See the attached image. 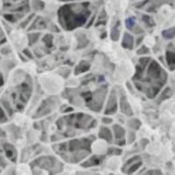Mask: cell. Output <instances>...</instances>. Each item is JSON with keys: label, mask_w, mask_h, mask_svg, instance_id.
<instances>
[{"label": "cell", "mask_w": 175, "mask_h": 175, "mask_svg": "<svg viewBox=\"0 0 175 175\" xmlns=\"http://www.w3.org/2000/svg\"><path fill=\"white\" fill-rule=\"evenodd\" d=\"M135 45H136V41H135L134 35L130 34L129 32H125L122 40V47L125 49L131 51V49H134Z\"/></svg>", "instance_id": "cell-6"}, {"label": "cell", "mask_w": 175, "mask_h": 175, "mask_svg": "<svg viewBox=\"0 0 175 175\" xmlns=\"http://www.w3.org/2000/svg\"><path fill=\"white\" fill-rule=\"evenodd\" d=\"M149 51H150V49L148 48L147 46L142 45V46H139V48H138V51H137V54L140 55V56H143L146 54H149Z\"/></svg>", "instance_id": "cell-23"}, {"label": "cell", "mask_w": 175, "mask_h": 175, "mask_svg": "<svg viewBox=\"0 0 175 175\" xmlns=\"http://www.w3.org/2000/svg\"><path fill=\"white\" fill-rule=\"evenodd\" d=\"M107 22V15L105 13L104 10H102L101 12L99 13V17H97V20L95 25H101V24H105Z\"/></svg>", "instance_id": "cell-17"}, {"label": "cell", "mask_w": 175, "mask_h": 175, "mask_svg": "<svg viewBox=\"0 0 175 175\" xmlns=\"http://www.w3.org/2000/svg\"><path fill=\"white\" fill-rule=\"evenodd\" d=\"M119 25H120V22L117 21V24H115L112 28V31H111V40L113 42H117L119 40V36H120V29H119Z\"/></svg>", "instance_id": "cell-12"}, {"label": "cell", "mask_w": 175, "mask_h": 175, "mask_svg": "<svg viewBox=\"0 0 175 175\" xmlns=\"http://www.w3.org/2000/svg\"><path fill=\"white\" fill-rule=\"evenodd\" d=\"M91 65H90L89 61L86 60H82L78 63V66L76 67V70H74V74H84L86 71L89 70Z\"/></svg>", "instance_id": "cell-10"}, {"label": "cell", "mask_w": 175, "mask_h": 175, "mask_svg": "<svg viewBox=\"0 0 175 175\" xmlns=\"http://www.w3.org/2000/svg\"><path fill=\"white\" fill-rule=\"evenodd\" d=\"M114 132H115V136H116L117 139H120V138H123L125 136V130L124 128H122V127L119 126V125H115L114 127Z\"/></svg>", "instance_id": "cell-19"}, {"label": "cell", "mask_w": 175, "mask_h": 175, "mask_svg": "<svg viewBox=\"0 0 175 175\" xmlns=\"http://www.w3.org/2000/svg\"><path fill=\"white\" fill-rule=\"evenodd\" d=\"M90 145H91V141L88 139H74L72 141L68 142V143H65V145L60 146V149L63 150H69V151H78V150L84 149L86 151L90 150Z\"/></svg>", "instance_id": "cell-5"}, {"label": "cell", "mask_w": 175, "mask_h": 175, "mask_svg": "<svg viewBox=\"0 0 175 175\" xmlns=\"http://www.w3.org/2000/svg\"><path fill=\"white\" fill-rule=\"evenodd\" d=\"M152 60V59L150 58V57H145V56H142L141 58L139 59V66H141L142 68L145 69L146 67H148V65L150 63V61Z\"/></svg>", "instance_id": "cell-21"}, {"label": "cell", "mask_w": 175, "mask_h": 175, "mask_svg": "<svg viewBox=\"0 0 175 175\" xmlns=\"http://www.w3.org/2000/svg\"><path fill=\"white\" fill-rule=\"evenodd\" d=\"M162 37L164 38V40H169V41L173 40V38L175 37V26L170 28V29H166V30L163 31Z\"/></svg>", "instance_id": "cell-14"}, {"label": "cell", "mask_w": 175, "mask_h": 175, "mask_svg": "<svg viewBox=\"0 0 175 175\" xmlns=\"http://www.w3.org/2000/svg\"><path fill=\"white\" fill-rule=\"evenodd\" d=\"M117 109V99L116 95H115V92L113 91L109 95L108 100H107V105H106V109H105V114L106 115H112L116 112Z\"/></svg>", "instance_id": "cell-7"}, {"label": "cell", "mask_w": 175, "mask_h": 175, "mask_svg": "<svg viewBox=\"0 0 175 175\" xmlns=\"http://www.w3.org/2000/svg\"><path fill=\"white\" fill-rule=\"evenodd\" d=\"M148 1H149V0H145V1H142V3H135L134 7H135V8H137V9H141L142 7H145L146 3H147Z\"/></svg>", "instance_id": "cell-26"}, {"label": "cell", "mask_w": 175, "mask_h": 175, "mask_svg": "<svg viewBox=\"0 0 175 175\" xmlns=\"http://www.w3.org/2000/svg\"><path fill=\"white\" fill-rule=\"evenodd\" d=\"M100 137L105 139L108 142L112 141V134H111L108 128H105V127H102L101 130H100Z\"/></svg>", "instance_id": "cell-15"}, {"label": "cell", "mask_w": 175, "mask_h": 175, "mask_svg": "<svg viewBox=\"0 0 175 175\" xmlns=\"http://www.w3.org/2000/svg\"><path fill=\"white\" fill-rule=\"evenodd\" d=\"M131 31L134 32V33H136V34H141L142 32H143V30H142V29H140V26H138L137 24L135 25V28L132 29Z\"/></svg>", "instance_id": "cell-25"}, {"label": "cell", "mask_w": 175, "mask_h": 175, "mask_svg": "<svg viewBox=\"0 0 175 175\" xmlns=\"http://www.w3.org/2000/svg\"><path fill=\"white\" fill-rule=\"evenodd\" d=\"M129 126L134 127L135 129H137V128H139V126H140V122L138 119H132L131 122H129Z\"/></svg>", "instance_id": "cell-24"}, {"label": "cell", "mask_w": 175, "mask_h": 175, "mask_svg": "<svg viewBox=\"0 0 175 175\" xmlns=\"http://www.w3.org/2000/svg\"><path fill=\"white\" fill-rule=\"evenodd\" d=\"M103 122H104V123H111V122H112V119H109V118H103Z\"/></svg>", "instance_id": "cell-30"}, {"label": "cell", "mask_w": 175, "mask_h": 175, "mask_svg": "<svg viewBox=\"0 0 175 175\" xmlns=\"http://www.w3.org/2000/svg\"><path fill=\"white\" fill-rule=\"evenodd\" d=\"M6 120V115H5V112H3L1 107H0V122H5Z\"/></svg>", "instance_id": "cell-27"}, {"label": "cell", "mask_w": 175, "mask_h": 175, "mask_svg": "<svg viewBox=\"0 0 175 175\" xmlns=\"http://www.w3.org/2000/svg\"><path fill=\"white\" fill-rule=\"evenodd\" d=\"M143 38H145V36H143V35L139 36V38H138V41L136 42V46H141V45H140V43H141V41H143Z\"/></svg>", "instance_id": "cell-29"}, {"label": "cell", "mask_w": 175, "mask_h": 175, "mask_svg": "<svg viewBox=\"0 0 175 175\" xmlns=\"http://www.w3.org/2000/svg\"><path fill=\"white\" fill-rule=\"evenodd\" d=\"M65 119L71 126L76 127V128H82V127H89L90 122L92 120V117L86 116L84 114H74Z\"/></svg>", "instance_id": "cell-3"}, {"label": "cell", "mask_w": 175, "mask_h": 175, "mask_svg": "<svg viewBox=\"0 0 175 175\" xmlns=\"http://www.w3.org/2000/svg\"><path fill=\"white\" fill-rule=\"evenodd\" d=\"M125 25H126V28L128 29V30L131 31L132 29L135 28V25H136V18H135V17L127 18L126 20H125Z\"/></svg>", "instance_id": "cell-18"}, {"label": "cell", "mask_w": 175, "mask_h": 175, "mask_svg": "<svg viewBox=\"0 0 175 175\" xmlns=\"http://www.w3.org/2000/svg\"><path fill=\"white\" fill-rule=\"evenodd\" d=\"M147 76H148V80H153V82L158 84H164L165 80H166L165 71L158 63V61L153 60V59L148 65Z\"/></svg>", "instance_id": "cell-2"}, {"label": "cell", "mask_w": 175, "mask_h": 175, "mask_svg": "<svg viewBox=\"0 0 175 175\" xmlns=\"http://www.w3.org/2000/svg\"><path fill=\"white\" fill-rule=\"evenodd\" d=\"M120 108H122V112L127 116H131L132 115L131 107H130L129 103L127 101L126 97H122V99H120Z\"/></svg>", "instance_id": "cell-9"}, {"label": "cell", "mask_w": 175, "mask_h": 175, "mask_svg": "<svg viewBox=\"0 0 175 175\" xmlns=\"http://www.w3.org/2000/svg\"><path fill=\"white\" fill-rule=\"evenodd\" d=\"M112 152H114V153H117V154H120V152H122V151H120V150L119 149H111V150H108V154H111V153Z\"/></svg>", "instance_id": "cell-28"}, {"label": "cell", "mask_w": 175, "mask_h": 175, "mask_svg": "<svg viewBox=\"0 0 175 175\" xmlns=\"http://www.w3.org/2000/svg\"><path fill=\"white\" fill-rule=\"evenodd\" d=\"M89 3H81L78 10H74V5H67L59 9V21H60L63 28L66 30H74L76 28L82 26L88 21L91 11L88 9Z\"/></svg>", "instance_id": "cell-1"}, {"label": "cell", "mask_w": 175, "mask_h": 175, "mask_svg": "<svg viewBox=\"0 0 175 175\" xmlns=\"http://www.w3.org/2000/svg\"><path fill=\"white\" fill-rule=\"evenodd\" d=\"M103 159H104V157H102V155H93L91 159H89L86 163H83L82 166H84V168H89V166L97 165L103 161Z\"/></svg>", "instance_id": "cell-11"}, {"label": "cell", "mask_w": 175, "mask_h": 175, "mask_svg": "<svg viewBox=\"0 0 175 175\" xmlns=\"http://www.w3.org/2000/svg\"><path fill=\"white\" fill-rule=\"evenodd\" d=\"M165 59H166L169 68L171 70H175V51H171L168 48V51L165 53Z\"/></svg>", "instance_id": "cell-8"}, {"label": "cell", "mask_w": 175, "mask_h": 175, "mask_svg": "<svg viewBox=\"0 0 175 175\" xmlns=\"http://www.w3.org/2000/svg\"><path fill=\"white\" fill-rule=\"evenodd\" d=\"M172 90L170 89V88H166V89L164 90V91L162 92V93L160 94V97H159V102H162L164 101V100L169 99V97H172Z\"/></svg>", "instance_id": "cell-20"}, {"label": "cell", "mask_w": 175, "mask_h": 175, "mask_svg": "<svg viewBox=\"0 0 175 175\" xmlns=\"http://www.w3.org/2000/svg\"><path fill=\"white\" fill-rule=\"evenodd\" d=\"M3 81H2V78H1V74H0V86H2Z\"/></svg>", "instance_id": "cell-31"}, {"label": "cell", "mask_w": 175, "mask_h": 175, "mask_svg": "<svg viewBox=\"0 0 175 175\" xmlns=\"http://www.w3.org/2000/svg\"><path fill=\"white\" fill-rule=\"evenodd\" d=\"M141 21L146 26H148V28H153V26H155L154 20H153L152 17L149 15V14H142L141 15Z\"/></svg>", "instance_id": "cell-13"}, {"label": "cell", "mask_w": 175, "mask_h": 175, "mask_svg": "<svg viewBox=\"0 0 175 175\" xmlns=\"http://www.w3.org/2000/svg\"><path fill=\"white\" fill-rule=\"evenodd\" d=\"M5 151L7 157L10 159V160L14 161L15 160V150L14 148L12 147L11 145H5Z\"/></svg>", "instance_id": "cell-16"}, {"label": "cell", "mask_w": 175, "mask_h": 175, "mask_svg": "<svg viewBox=\"0 0 175 175\" xmlns=\"http://www.w3.org/2000/svg\"><path fill=\"white\" fill-rule=\"evenodd\" d=\"M141 166V161L140 160H138L137 162L135 163V164H132L131 166H130L129 169H128V171H127V173L128 174H131V173H134V172H136V171L138 170V169Z\"/></svg>", "instance_id": "cell-22"}, {"label": "cell", "mask_w": 175, "mask_h": 175, "mask_svg": "<svg viewBox=\"0 0 175 175\" xmlns=\"http://www.w3.org/2000/svg\"><path fill=\"white\" fill-rule=\"evenodd\" d=\"M105 95H106V86L97 89V92L93 94V97H92L91 102L88 104V106L91 109H93L94 112H99L102 107V104H103V101L105 99Z\"/></svg>", "instance_id": "cell-4"}]
</instances>
